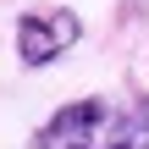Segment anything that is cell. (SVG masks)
Segmentation results:
<instances>
[{
  "mask_svg": "<svg viewBox=\"0 0 149 149\" xmlns=\"http://www.w3.org/2000/svg\"><path fill=\"white\" fill-rule=\"evenodd\" d=\"M77 33H83V22L72 11H61V6L28 11L17 22V55H22V66H50L55 55H66L77 44Z\"/></svg>",
  "mask_w": 149,
  "mask_h": 149,
  "instance_id": "cell-2",
  "label": "cell"
},
{
  "mask_svg": "<svg viewBox=\"0 0 149 149\" xmlns=\"http://www.w3.org/2000/svg\"><path fill=\"white\" fill-rule=\"evenodd\" d=\"M39 149H149V100L111 111L105 100H72L39 127Z\"/></svg>",
  "mask_w": 149,
  "mask_h": 149,
  "instance_id": "cell-1",
  "label": "cell"
}]
</instances>
